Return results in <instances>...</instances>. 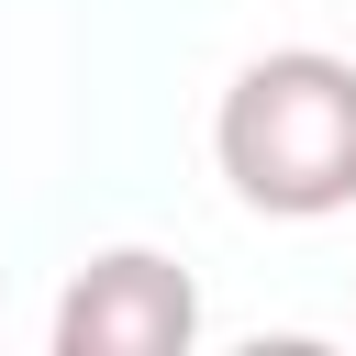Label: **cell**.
I'll list each match as a JSON object with an SVG mask.
<instances>
[{
  "instance_id": "cell-1",
  "label": "cell",
  "mask_w": 356,
  "mask_h": 356,
  "mask_svg": "<svg viewBox=\"0 0 356 356\" xmlns=\"http://www.w3.org/2000/svg\"><path fill=\"white\" fill-rule=\"evenodd\" d=\"M211 156H222L234 200L267 222L345 211L356 200V56L278 44V56L234 67V89L211 111Z\"/></svg>"
},
{
  "instance_id": "cell-2",
  "label": "cell",
  "mask_w": 356,
  "mask_h": 356,
  "mask_svg": "<svg viewBox=\"0 0 356 356\" xmlns=\"http://www.w3.org/2000/svg\"><path fill=\"white\" fill-rule=\"evenodd\" d=\"M189 334H200V289L156 245L89 256L56 300V356H189Z\"/></svg>"
}]
</instances>
